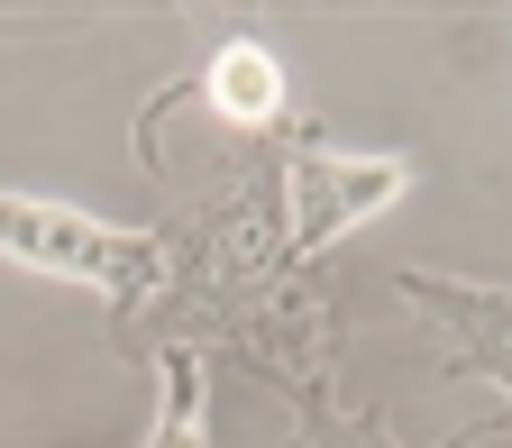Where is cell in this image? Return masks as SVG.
Instances as JSON below:
<instances>
[{
	"instance_id": "obj_1",
	"label": "cell",
	"mask_w": 512,
	"mask_h": 448,
	"mask_svg": "<svg viewBox=\"0 0 512 448\" xmlns=\"http://www.w3.org/2000/svg\"><path fill=\"white\" fill-rule=\"evenodd\" d=\"M156 238H165V293L119 330L128 357H156V348L229 357L275 403H302V394H330L339 384V339H348L339 284L284 247V202H275L266 138H256L247 165H229V183L211 202L174 211Z\"/></svg>"
},
{
	"instance_id": "obj_2",
	"label": "cell",
	"mask_w": 512,
	"mask_h": 448,
	"mask_svg": "<svg viewBox=\"0 0 512 448\" xmlns=\"http://www.w3.org/2000/svg\"><path fill=\"white\" fill-rule=\"evenodd\" d=\"M0 256L28 275L101 293L110 330H128L165 293V238L156 229H119V220H92L74 202H37V192H0Z\"/></svg>"
},
{
	"instance_id": "obj_3",
	"label": "cell",
	"mask_w": 512,
	"mask_h": 448,
	"mask_svg": "<svg viewBox=\"0 0 512 448\" xmlns=\"http://www.w3.org/2000/svg\"><path fill=\"white\" fill-rule=\"evenodd\" d=\"M266 165H275V202H284V247L302 266H320L348 229H366L375 211H394L412 192V165L403 156H357V147H330L320 128L284 119L266 138Z\"/></svg>"
},
{
	"instance_id": "obj_4",
	"label": "cell",
	"mask_w": 512,
	"mask_h": 448,
	"mask_svg": "<svg viewBox=\"0 0 512 448\" xmlns=\"http://www.w3.org/2000/svg\"><path fill=\"white\" fill-rule=\"evenodd\" d=\"M403 311L439 339V366L448 375H476L512 403V293L503 284H467V275H430V266H403L394 275Z\"/></svg>"
},
{
	"instance_id": "obj_5",
	"label": "cell",
	"mask_w": 512,
	"mask_h": 448,
	"mask_svg": "<svg viewBox=\"0 0 512 448\" xmlns=\"http://www.w3.org/2000/svg\"><path fill=\"white\" fill-rule=\"evenodd\" d=\"M192 92H202L238 138H275V128H284V64L256 46V37H229V46L202 64V83H192Z\"/></svg>"
},
{
	"instance_id": "obj_6",
	"label": "cell",
	"mask_w": 512,
	"mask_h": 448,
	"mask_svg": "<svg viewBox=\"0 0 512 448\" xmlns=\"http://www.w3.org/2000/svg\"><path fill=\"white\" fill-rule=\"evenodd\" d=\"M293 412V430H284V448H403L394 439V421H384L375 403H348L339 384L330 394H302V403H284ZM494 439V421H476V430H448V439H430V448H485Z\"/></svg>"
},
{
	"instance_id": "obj_7",
	"label": "cell",
	"mask_w": 512,
	"mask_h": 448,
	"mask_svg": "<svg viewBox=\"0 0 512 448\" xmlns=\"http://www.w3.org/2000/svg\"><path fill=\"white\" fill-rule=\"evenodd\" d=\"M147 375H156L147 448H211V366H202V357H183V348H156Z\"/></svg>"
}]
</instances>
